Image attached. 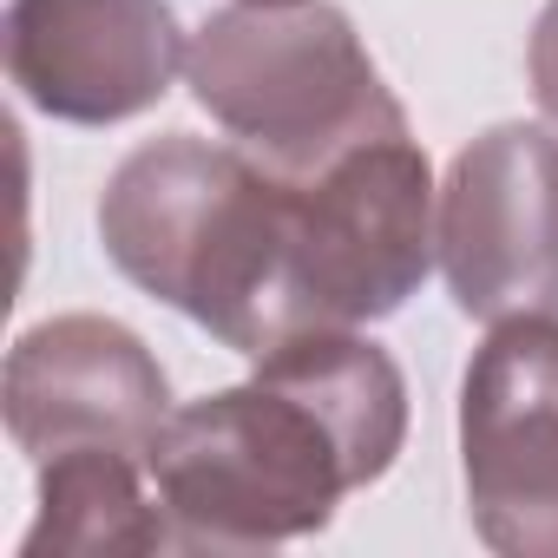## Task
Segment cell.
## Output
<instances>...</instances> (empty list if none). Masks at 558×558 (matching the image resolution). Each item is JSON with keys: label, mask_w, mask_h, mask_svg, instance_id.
<instances>
[{"label": "cell", "mask_w": 558, "mask_h": 558, "mask_svg": "<svg viewBox=\"0 0 558 558\" xmlns=\"http://www.w3.org/2000/svg\"><path fill=\"white\" fill-rule=\"evenodd\" d=\"M191 60L171 0H8V73L60 125L151 112Z\"/></svg>", "instance_id": "obj_8"}, {"label": "cell", "mask_w": 558, "mask_h": 558, "mask_svg": "<svg viewBox=\"0 0 558 558\" xmlns=\"http://www.w3.org/2000/svg\"><path fill=\"white\" fill-rule=\"evenodd\" d=\"M99 243L125 283L171 303L236 355H269L296 329V178L243 145L165 132L138 145L99 197Z\"/></svg>", "instance_id": "obj_2"}, {"label": "cell", "mask_w": 558, "mask_h": 558, "mask_svg": "<svg viewBox=\"0 0 558 558\" xmlns=\"http://www.w3.org/2000/svg\"><path fill=\"white\" fill-rule=\"evenodd\" d=\"M8 434L40 466L80 447H112L151 460L171 388L158 355L112 316H53L27 329L8 355Z\"/></svg>", "instance_id": "obj_7"}, {"label": "cell", "mask_w": 558, "mask_h": 558, "mask_svg": "<svg viewBox=\"0 0 558 558\" xmlns=\"http://www.w3.org/2000/svg\"><path fill=\"white\" fill-rule=\"evenodd\" d=\"M473 532L506 558H558V323H493L460 381Z\"/></svg>", "instance_id": "obj_5"}, {"label": "cell", "mask_w": 558, "mask_h": 558, "mask_svg": "<svg viewBox=\"0 0 558 558\" xmlns=\"http://www.w3.org/2000/svg\"><path fill=\"white\" fill-rule=\"evenodd\" d=\"M191 99L276 178H316L342 151L408 132L355 21L329 0H236L184 60Z\"/></svg>", "instance_id": "obj_3"}, {"label": "cell", "mask_w": 558, "mask_h": 558, "mask_svg": "<svg viewBox=\"0 0 558 558\" xmlns=\"http://www.w3.org/2000/svg\"><path fill=\"white\" fill-rule=\"evenodd\" d=\"M145 460L112 447H80L40 460V519L21 538V558H99V551H171L165 506L138 486Z\"/></svg>", "instance_id": "obj_9"}, {"label": "cell", "mask_w": 558, "mask_h": 558, "mask_svg": "<svg viewBox=\"0 0 558 558\" xmlns=\"http://www.w3.org/2000/svg\"><path fill=\"white\" fill-rule=\"evenodd\" d=\"M440 269L473 323L558 316V138L545 125H493L453 158Z\"/></svg>", "instance_id": "obj_6"}, {"label": "cell", "mask_w": 558, "mask_h": 558, "mask_svg": "<svg viewBox=\"0 0 558 558\" xmlns=\"http://www.w3.org/2000/svg\"><path fill=\"white\" fill-rule=\"evenodd\" d=\"M408 440V381L355 329H310L256 355L243 388L171 408L145 473L171 551H269L310 538L375 486Z\"/></svg>", "instance_id": "obj_1"}, {"label": "cell", "mask_w": 558, "mask_h": 558, "mask_svg": "<svg viewBox=\"0 0 558 558\" xmlns=\"http://www.w3.org/2000/svg\"><path fill=\"white\" fill-rule=\"evenodd\" d=\"M525 73H532V99H538V112L558 125V0H545V14H538V27H532Z\"/></svg>", "instance_id": "obj_10"}, {"label": "cell", "mask_w": 558, "mask_h": 558, "mask_svg": "<svg viewBox=\"0 0 558 558\" xmlns=\"http://www.w3.org/2000/svg\"><path fill=\"white\" fill-rule=\"evenodd\" d=\"M440 256L434 171L414 132H381L296 178V329H368L395 316Z\"/></svg>", "instance_id": "obj_4"}]
</instances>
